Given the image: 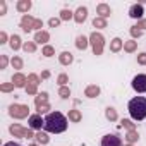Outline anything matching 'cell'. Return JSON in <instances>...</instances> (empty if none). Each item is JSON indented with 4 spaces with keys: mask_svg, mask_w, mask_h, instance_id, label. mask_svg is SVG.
I'll use <instances>...</instances> for the list:
<instances>
[{
    "mask_svg": "<svg viewBox=\"0 0 146 146\" xmlns=\"http://www.w3.org/2000/svg\"><path fill=\"white\" fill-rule=\"evenodd\" d=\"M96 14H98V17L107 19V17L112 14V9H110V5H107V4H100V5L96 7Z\"/></svg>",
    "mask_w": 146,
    "mask_h": 146,
    "instance_id": "13",
    "label": "cell"
},
{
    "mask_svg": "<svg viewBox=\"0 0 146 146\" xmlns=\"http://www.w3.org/2000/svg\"><path fill=\"white\" fill-rule=\"evenodd\" d=\"M28 125H29V129L41 131V127L45 125V119H41L40 113H33V115L28 117Z\"/></svg>",
    "mask_w": 146,
    "mask_h": 146,
    "instance_id": "7",
    "label": "cell"
},
{
    "mask_svg": "<svg viewBox=\"0 0 146 146\" xmlns=\"http://www.w3.org/2000/svg\"><path fill=\"white\" fill-rule=\"evenodd\" d=\"M31 7H33L31 0H19V2H17V5H16V9H17L19 12H28Z\"/></svg>",
    "mask_w": 146,
    "mask_h": 146,
    "instance_id": "19",
    "label": "cell"
},
{
    "mask_svg": "<svg viewBox=\"0 0 146 146\" xmlns=\"http://www.w3.org/2000/svg\"><path fill=\"white\" fill-rule=\"evenodd\" d=\"M136 26H137L141 31H143V29H146V19H141V21H137V24H136Z\"/></svg>",
    "mask_w": 146,
    "mask_h": 146,
    "instance_id": "42",
    "label": "cell"
},
{
    "mask_svg": "<svg viewBox=\"0 0 146 146\" xmlns=\"http://www.w3.org/2000/svg\"><path fill=\"white\" fill-rule=\"evenodd\" d=\"M35 137H36V141H38L40 144H48V141H50V139H48V136H46L45 132H41V131H40Z\"/></svg>",
    "mask_w": 146,
    "mask_h": 146,
    "instance_id": "29",
    "label": "cell"
},
{
    "mask_svg": "<svg viewBox=\"0 0 146 146\" xmlns=\"http://www.w3.org/2000/svg\"><path fill=\"white\" fill-rule=\"evenodd\" d=\"M69 19H74V12L69 9H64L60 12V21H69Z\"/></svg>",
    "mask_w": 146,
    "mask_h": 146,
    "instance_id": "27",
    "label": "cell"
},
{
    "mask_svg": "<svg viewBox=\"0 0 146 146\" xmlns=\"http://www.w3.org/2000/svg\"><path fill=\"white\" fill-rule=\"evenodd\" d=\"M9 131H11V134H14V137H24V139L35 137L33 132H31V129H24V127H21L19 124H12V125L9 127Z\"/></svg>",
    "mask_w": 146,
    "mask_h": 146,
    "instance_id": "5",
    "label": "cell"
},
{
    "mask_svg": "<svg viewBox=\"0 0 146 146\" xmlns=\"http://www.w3.org/2000/svg\"><path fill=\"white\" fill-rule=\"evenodd\" d=\"M58 24H60V17H58V19H57V17L48 19V26H50V28H57Z\"/></svg>",
    "mask_w": 146,
    "mask_h": 146,
    "instance_id": "38",
    "label": "cell"
},
{
    "mask_svg": "<svg viewBox=\"0 0 146 146\" xmlns=\"http://www.w3.org/2000/svg\"><path fill=\"white\" fill-rule=\"evenodd\" d=\"M35 26H36V19L31 17V16H28V14H24L23 19H21V29L26 31V33H29V31L35 29Z\"/></svg>",
    "mask_w": 146,
    "mask_h": 146,
    "instance_id": "8",
    "label": "cell"
},
{
    "mask_svg": "<svg viewBox=\"0 0 146 146\" xmlns=\"http://www.w3.org/2000/svg\"><path fill=\"white\" fill-rule=\"evenodd\" d=\"M136 48H137V41H136V40L124 41V50H125L127 53H132V52H136Z\"/></svg>",
    "mask_w": 146,
    "mask_h": 146,
    "instance_id": "23",
    "label": "cell"
},
{
    "mask_svg": "<svg viewBox=\"0 0 146 146\" xmlns=\"http://www.w3.org/2000/svg\"><path fill=\"white\" fill-rule=\"evenodd\" d=\"M46 110H50V105H43V107H40V108H38V113L41 115V113L46 112Z\"/></svg>",
    "mask_w": 146,
    "mask_h": 146,
    "instance_id": "44",
    "label": "cell"
},
{
    "mask_svg": "<svg viewBox=\"0 0 146 146\" xmlns=\"http://www.w3.org/2000/svg\"><path fill=\"white\" fill-rule=\"evenodd\" d=\"M141 35H143V31H141L137 26H132V28H131V36H132V38H139Z\"/></svg>",
    "mask_w": 146,
    "mask_h": 146,
    "instance_id": "34",
    "label": "cell"
},
{
    "mask_svg": "<svg viewBox=\"0 0 146 146\" xmlns=\"http://www.w3.org/2000/svg\"><path fill=\"white\" fill-rule=\"evenodd\" d=\"M43 129L46 132H53V134H60L67 129V117L60 112H50L45 117V125Z\"/></svg>",
    "mask_w": 146,
    "mask_h": 146,
    "instance_id": "1",
    "label": "cell"
},
{
    "mask_svg": "<svg viewBox=\"0 0 146 146\" xmlns=\"http://www.w3.org/2000/svg\"><path fill=\"white\" fill-rule=\"evenodd\" d=\"M9 115L14 117V119H26L29 115V107L28 105H19V103H14L9 107Z\"/></svg>",
    "mask_w": 146,
    "mask_h": 146,
    "instance_id": "4",
    "label": "cell"
},
{
    "mask_svg": "<svg viewBox=\"0 0 146 146\" xmlns=\"http://www.w3.org/2000/svg\"><path fill=\"white\" fill-rule=\"evenodd\" d=\"M35 105H36V108H40V107H43V105H48V95L43 91V93H38L36 95V98H35Z\"/></svg>",
    "mask_w": 146,
    "mask_h": 146,
    "instance_id": "15",
    "label": "cell"
},
{
    "mask_svg": "<svg viewBox=\"0 0 146 146\" xmlns=\"http://www.w3.org/2000/svg\"><path fill=\"white\" fill-rule=\"evenodd\" d=\"M93 26L98 28V29H103V28H107V19H103V17H95V19H93Z\"/></svg>",
    "mask_w": 146,
    "mask_h": 146,
    "instance_id": "25",
    "label": "cell"
},
{
    "mask_svg": "<svg viewBox=\"0 0 146 146\" xmlns=\"http://www.w3.org/2000/svg\"><path fill=\"white\" fill-rule=\"evenodd\" d=\"M48 40H50L48 31H38V33L35 35V43H41V45H45Z\"/></svg>",
    "mask_w": 146,
    "mask_h": 146,
    "instance_id": "17",
    "label": "cell"
},
{
    "mask_svg": "<svg viewBox=\"0 0 146 146\" xmlns=\"http://www.w3.org/2000/svg\"><path fill=\"white\" fill-rule=\"evenodd\" d=\"M58 96H60V98H69V96H70V90H69L67 86H60V88H58Z\"/></svg>",
    "mask_w": 146,
    "mask_h": 146,
    "instance_id": "31",
    "label": "cell"
},
{
    "mask_svg": "<svg viewBox=\"0 0 146 146\" xmlns=\"http://www.w3.org/2000/svg\"><path fill=\"white\" fill-rule=\"evenodd\" d=\"M127 110H129V115L134 119V120H143L146 119V98L144 96H136L129 102L127 105Z\"/></svg>",
    "mask_w": 146,
    "mask_h": 146,
    "instance_id": "2",
    "label": "cell"
},
{
    "mask_svg": "<svg viewBox=\"0 0 146 146\" xmlns=\"http://www.w3.org/2000/svg\"><path fill=\"white\" fill-rule=\"evenodd\" d=\"M23 48H24V52L35 53V52H36V43H35V41H26V43L23 45Z\"/></svg>",
    "mask_w": 146,
    "mask_h": 146,
    "instance_id": "28",
    "label": "cell"
},
{
    "mask_svg": "<svg viewBox=\"0 0 146 146\" xmlns=\"http://www.w3.org/2000/svg\"><path fill=\"white\" fill-rule=\"evenodd\" d=\"M143 14H144V7H143L141 4H134V5H131V9H129V17L141 21V19H143Z\"/></svg>",
    "mask_w": 146,
    "mask_h": 146,
    "instance_id": "10",
    "label": "cell"
},
{
    "mask_svg": "<svg viewBox=\"0 0 146 146\" xmlns=\"http://www.w3.org/2000/svg\"><path fill=\"white\" fill-rule=\"evenodd\" d=\"M11 64H12L14 69H23V58H19V57H14L11 60Z\"/></svg>",
    "mask_w": 146,
    "mask_h": 146,
    "instance_id": "32",
    "label": "cell"
},
{
    "mask_svg": "<svg viewBox=\"0 0 146 146\" xmlns=\"http://www.w3.org/2000/svg\"><path fill=\"white\" fill-rule=\"evenodd\" d=\"M9 45H11V48L16 52V50H19L21 46H23V43H21V38L17 36V35H12L11 38H9Z\"/></svg>",
    "mask_w": 146,
    "mask_h": 146,
    "instance_id": "20",
    "label": "cell"
},
{
    "mask_svg": "<svg viewBox=\"0 0 146 146\" xmlns=\"http://www.w3.org/2000/svg\"><path fill=\"white\" fill-rule=\"evenodd\" d=\"M137 64L146 65V53H139V55H137Z\"/></svg>",
    "mask_w": 146,
    "mask_h": 146,
    "instance_id": "41",
    "label": "cell"
},
{
    "mask_svg": "<svg viewBox=\"0 0 146 146\" xmlns=\"http://www.w3.org/2000/svg\"><path fill=\"white\" fill-rule=\"evenodd\" d=\"M72 60H74V57H72L70 52H62V53L58 55V62H60L62 65H69V64H72Z\"/></svg>",
    "mask_w": 146,
    "mask_h": 146,
    "instance_id": "16",
    "label": "cell"
},
{
    "mask_svg": "<svg viewBox=\"0 0 146 146\" xmlns=\"http://www.w3.org/2000/svg\"><path fill=\"white\" fill-rule=\"evenodd\" d=\"M16 86L12 84V83H5V84H2L0 86V91H4V93H9V91H12Z\"/></svg>",
    "mask_w": 146,
    "mask_h": 146,
    "instance_id": "33",
    "label": "cell"
},
{
    "mask_svg": "<svg viewBox=\"0 0 146 146\" xmlns=\"http://www.w3.org/2000/svg\"><path fill=\"white\" fill-rule=\"evenodd\" d=\"M5 11H7V5H5V2L2 0V2H0V16H4Z\"/></svg>",
    "mask_w": 146,
    "mask_h": 146,
    "instance_id": "43",
    "label": "cell"
},
{
    "mask_svg": "<svg viewBox=\"0 0 146 146\" xmlns=\"http://www.w3.org/2000/svg\"><path fill=\"white\" fill-rule=\"evenodd\" d=\"M84 95H86L88 98H96V96L100 95V86H96V84H90V86H86Z\"/></svg>",
    "mask_w": 146,
    "mask_h": 146,
    "instance_id": "14",
    "label": "cell"
},
{
    "mask_svg": "<svg viewBox=\"0 0 146 146\" xmlns=\"http://www.w3.org/2000/svg\"><path fill=\"white\" fill-rule=\"evenodd\" d=\"M31 146H38V144H31Z\"/></svg>",
    "mask_w": 146,
    "mask_h": 146,
    "instance_id": "48",
    "label": "cell"
},
{
    "mask_svg": "<svg viewBox=\"0 0 146 146\" xmlns=\"http://www.w3.org/2000/svg\"><path fill=\"white\" fill-rule=\"evenodd\" d=\"M88 45H90V41H88V38H86V36L79 35V36L76 38V46H78L79 50H86V48H88Z\"/></svg>",
    "mask_w": 146,
    "mask_h": 146,
    "instance_id": "21",
    "label": "cell"
},
{
    "mask_svg": "<svg viewBox=\"0 0 146 146\" xmlns=\"http://www.w3.org/2000/svg\"><path fill=\"white\" fill-rule=\"evenodd\" d=\"M5 41H7V35L2 31V33H0V43H5Z\"/></svg>",
    "mask_w": 146,
    "mask_h": 146,
    "instance_id": "45",
    "label": "cell"
},
{
    "mask_svg": "<svg viewBox=\"0 0 146 146\" xmlns=\"http://www.w3.org/2000/svg\"><path fill=\"white\" fill-rule=\"evenodd\" d=\"M41 53H43L45 57H52V55L55 53V48H53L52 45H45V46H43V50H41Z\"/></svg>",
    "mask_w": 146,
    "mask_h": 146,
    "instance_id": "30",
    "label": "cell"
},
{
    "mask_svg": "<svg viewBox=\"0 0 146 146\" xmlns=\"http://www.w3.org/2000/svg\"><path fill=\"white\" fill-rule=\"evenodd\" d=\"M122 48H124V41H122L120 38H113V40L110 41V52L117 53V52H120Z\"/></svg>",
    "mask_w": 146,
    "mask_h": 146,
    "instance_id": "18",
    "label": "cell"
},
{
    "mask_svg": "<svg viewBox=\"0 0 146 146\" xmlns=\"http://www.w3.org/2000/svg\"><path fill=\"white\" fill-rule=\"evenodd\" d=\"M86 17H88V9L86 7H78V11L74 12V21L78 24H83L86 21Z\"/></svg>",
    "mask_w": 146,
    "mask_h": 146,
    "instance_id": "12",
    "label": "cell"
},
{
    "mask_svg": "<svg viewBox=\"0 0 146 146\" xmlns=\"http://www.w3.org/2000/svg\"><path fill=\"white\" fill-rule=\"evenodd\" d=\"M81 119H83V115H81L79 110H76V108L69 110V120L70 122H81Z\"/></svg>",
    "mask_w": 146,
    "mask_h": 146,
    "instance_id": "22",
    "label": "cell"
},
{
    "mask_svg": "<svg viewBox=\"0 0 146 146\" xmlns=\"http://www.w3.org/2000/svg\"><path fill=\"white\" fill-rule=\"evenodd\" d=\"M105 117L110 120V122H113V120H117V112H115V108H112V107H108L107 110H105Z\"/></svg>",
    "mask_w": 146,
    "mask_h": 146,
    "instance_id": "26",
    "label": "cell"
},
{
    "mask_svg": "<svg viewBox=\"0 0 146 146\" xmlns=\"http://www.w3.org/2000/svg\"><path fill=\"white\" fill-rule=\"evenodd\" d=\"M7 64H9V58L5 55H0V69H5Z\"/></svg>",
    "mask_w": 146,
    "mask_h": 146,
    "instance_id": "39",
    "label": "cell"
},
{
    "mask_svg": "<svg viewBox=\"0 0 146 146\" xmlns=\"http://www.w3.org/2000/svg\"><path fill=\"white\" fill-rule=\"evenodd\" d=\"M127 146H132V144H127Z\"/></svg>",
    "mask_w": 146,
    "mask_h": 146,
    "instance_id": "49",
    "label": "cell"
},
{
    "mask_svg": "<svg viewBox=\"0 0 146 146\" xmlns=\"http://www.w3.org/2000/svg\"><path fill=\"white\" fill-rule=\"evenodd\" d=\"M38 83H40V78H38L36 74H29V76H28V84H35V86H36Z\"/></svg>",
    "mask_w": 146,
    "mask_h": 146,
    "instance_id": "35",
    "label": "cell"
},
{
    "mask_svg": "<svg viewBox=\"0 0 146 146\" xmlns=\"http://www.w3.org/2000/svg\"><path fill=\"white\" fill-rule=\"evenodd\" d=\"M102 146H122V139L117 134H107L102 137Z\"/></svg>",
    "mask_w": 146,
    "mask_h": 146,
    "instance_id": "9",
    "label": "cell"
},
{
    "mask_svg": "<svg viewBox=\"0 0 146 146\" xmlns=\"http://www.w3.org/2000/svg\"><path fill=\"white\" fill-rule=\"evenodd\" d=\"M131 86H132V90L137 91V93H146V74H137V76H134Z\"/></svg>",
    "mask_w": 146,
    "mask_h": 146,
    "instance_id": "6",
    "label": "cell"
},
{
    "mask_svg": "<svg viewBox=\"0 0 146 146\" xmlns=\"http://www.w3.org/2000/svg\"><path fill=\"white\" fill-rule=\"evenodd\" d=\"M26 91H28V95H36V86L35 84H28L26 86Z\"/></svg>",
    "mask_w": 146,
    "mask_h": 146,
    "instance_id": "40",
    "label": "cell"
},
{
    "mask_svg": "<svg viewBox=\"0 0 146 146\" xmlns=\"http://www.w3.org/2000/svg\"><path fill=\"white\" fill-rule=\"evenodd\" d=\"M48 76H50V72H48V70H45L43 74H41V78H48Z\"/></svg>",
    "mask_w": 146,
    "mask_h": 146,
    "instance_id": "47",
    "label": "cell"
},
{
    "mask_svg": "<svg viewBox=\"0 0 146 146\" xmlns=\"http://www.w3.org/2000/svg\"><path fill=\"white\" fill-rule=\"evenodd\" d=\"M90 45H91L95 55H102L103 53V48H105V38H103V35L93 31L90 35Z\"/></svg>",
    "mask_w": 146,
    "mask_h": 146,
    "instance_id": "3",
    "label": "cell"
},
{
    "mask_svg": "<svg viewBox=\"0 0 146 146\" xmlns=\"http://www.w3.org/2000/svg\"><path fill=\"white\" fill-rule=\"evenodd\" d=\"M57 83H58L60 86H65V84L69 83V78H67V74H60V76L57 78Z\"/></svg>",
    "mask_w": 146,
    "mask_h": 146,
    "instance_id": "36",
    "label": "cell"
},
{
    "mask_svg": "<svg viewBox=\"0 0 146 146\" xmlns=\"http://www.w3.org/2000/svg\"><path fill=\"white\" fill-rule=\"evenodd\" d=\"M137 139H139V134H137V131H129V132L125 134V141H127L129 144L136 143Z\"/></svg>",
    "mask_w": 146,
    "mask_h": 146,
    "instance_id": "24",
    "label": "cell"
},
{
    "mask_svg": "<svg viewBox=\"0 0 146 146\" xmlns=\"http://www.w3.org/2000/svg\"><path fill=\"white\" fill-rule=\"evenodd\" d=\"M4 146H23V144H19V143H14V141H9V143H5Z\"/></svg>",
    "mask_w": 146,
    "mask_h": 146,
    "instance_id": "46",
    "label": "cell"
},
{
    "mask_svg": "<svg viewBox=\"0 0 146 146\" xmlns=\"http://www.w3.org/2000/svg\"><path fill=\"white\" fill-rule=\"evenodd\" d=\"M122 125H124L125 129H129V131H136V129H134V124H132V120H127V119H124V120H122Z\"/></svg>",
    "mask_w": 146,
    "mask_h": 146,
    "instance_id": "37",
    "label": "cell"
},
{
    "mask_svg": "<svg viewBox=\"0 0 146 146\" xmlns=\"http://www.w3.org/2000/svg\"><path fill=\"white\" fill-rule=\"evenodd\" d=\"M26 83H28V78L24 74H21V72H16L12 76V84L16 88H26Z\"/></svg>",
    "mask_w": 146,
    "mask_h": 146,
    "instance_id": "11",
    "label": "cell"
}]
</instances>
